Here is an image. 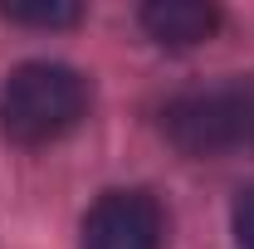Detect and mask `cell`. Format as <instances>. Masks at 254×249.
<instances>
[{
    "instance_id": "1",
    "label": "cell",
    "mask_w": 254,
    "mask_h": 249,
    "mask_svg": "<svg viewBox=\"0 0 254 249\" xmlns=\"http://www.w3.org/2000/svg\"><path fill=\"white\" fill-rule=\"evenodd\" d=\"M88 113V78L68 63L34 59L0 83V137L15 147H49Z\"/></svg>"
},
{
    "instance_id": "5",
    "label": "cell",
    "mask_w": 254,
    "mask_h": 249,
    "mask_svg": "<svg viewBox=\"0 0 254 249\" xmlns=\"http://www.w3.org/2000/svg\"><path fill=\"white\" fill-rule=\"evenodd\" d=\"M0 15L10 25H34V30H64V25H78L83 10L78 5H0Z\"/></svg>"
},
{
    "instance_id": "4",
    "label": "cell",
    "mask_w": 254,
    "mask_h": 249,
    "mask_svg": "<svg viewBox=\"0 0 254 249\" xmlns=\"http://www.w3.org/2000/svg\"><path fill=\"white\" fill-rule=\"evenodd\" d=\"M137 20L161 49H195L220 30V10L200 5V0H152V5H142Z\"/></svg>"
},
{
    "instance_id": "2",
    "label": "cell",
    "mask_w": 254,
    "mask_h": 249,
    "mask_svg": "<svg viewBox=\"0 0 254 249\" xmlns=\"http://www.w3.org/2000/svg\"><path fill=\"white\" fill-rule=\"evenodd\" d=\"M161 132L181 156H254V78L186 88L161 108Z\"/></svg>"
},
{
    "instance_id": "6",
    "label": "cell",
    "mask_w": 254,
    "mask_h": 249,
    "mask_svg": "<svg viewBox=\"0 0 254 249\" xmlns=\"http://www.w3.org/2000/svg\"><path fill=\"white\" fill-rule=\"evenodd\" d=\"M235 245L240 249H254V186L240 190V200H235Z\"/></svg>"
},
{
    "instance_id": "3",
    "label": "cell",
    "mask_w": 254,
    "mask_h": 249,
    "mask_svg": "<svg viewBox=\"0 0 254 249\" xmlns=\"http://www.w3.org/2000/svg\"><path fill=\"white\" fill-rule=\"evenodd\" d=\"M166 215L152 190H108L83 215V249H161Z\"/></svg>"
}]
</instances>
